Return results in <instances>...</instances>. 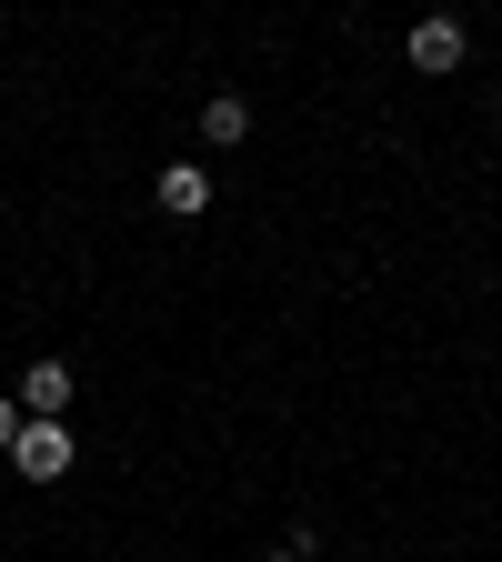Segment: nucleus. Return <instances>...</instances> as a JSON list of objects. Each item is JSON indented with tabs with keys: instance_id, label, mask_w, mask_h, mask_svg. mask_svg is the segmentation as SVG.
Here are the masks:
<instances>
[{
	"instance_id": "20e7f679",
	"label": "nucleus",
	"mask_w": 502,
	"mask_h": 562,
	"mask_svg": "<svg viewBox=\"0 0 502 562\" xmlns=\"http://www.w3.org/2000/svg\"><path fill=\"white\" fill-rule=\"evenodd\" d=\"M152 191H161L171 222H201V211H211V171H201V161H161V181H152Z\"/></svg>"
},
{
	"instance_id": "423d86ee",
	"label": "nucleus",
	"mask_w": 502,
	"mask_h": 562,
	"mask_svg": "<svg viewBox=\"0 0 502 562\" xmlns=\"http://www.w3.org/2000/svg\"><path fill=\"white\" fill-rule=\"evenodd\" d=\"M21 442V402H0V452H11Z\"/></svg>"
},
{
	"instance_id": "0eeeda50",
	"label": "nucleus",
	"mask_w": 502,
	"mask_h": 562,
	"mask_svg": "<svg viewBox=\"0 0 502 562\" xmlns=\"http://www.w3.org/2000/svg\"><path fill=\"white\" fill-rule=\"evenodd\" d=\"M271 562H302V552H271Z\"/></svg>"
},
{
	"instance_id": "f03ea898",
	"label": "nucleus",
	"mask_w": 502,
	"mask_h": 562,
	"mask_svg": "<svg viewBox=\"0 0 502 562\" xmlns=\"http://www.w3.org/2000/svg\"><path fill=\"white\" fill-rule=\"evenodd\" d=\"M11 462H21L31 482H60V472H70V422H31V412H21V442H11Z\"/></svg>"
},
{
	"instance_id": "7ed1b4c3",
	"label": "nucleus",
	"mask_w": 502,
	"mask_h": 562,
	"mask_svg": "<svg viewBox=\"0 0 502 562\" xmlns=\"http://www.w3.org/2000/svg\"><path fill=\"white\" fill-rule=\"evenodd\" d=\"M70 402H81V382H70V362H31V372H21V412H31V422H60Z\"/></svg>"
},
{
	"instance_id": "39448f33",
	"label": "nucleus",
	"mask_w": 502,
	"mask_h": 562,
	"mask_svg": "<svg viewBox=\"0 0 502 562\" xmlns=\"http://www.w3.org/2000/svg\"><path fill=\"white\" fill-rule=\"evenodd\" d=\"M201 140H211V151L252 140V101H242V91H211V101H201Z\"/></svg>"
},
{
	"instance_id": "f257e3e1",
	"label": "nucleus",
	"mask_w": 502,
	"mask_h": 562,
	"mask_svg": "<svg viewBox=\"0 0 502 562\" xmlns=\"http://www.w3.org/2000/svg\"><path fill=\"white\" fill-rule=\"evenodd\" d=\"M402 60L422 70V81H453V70H462V21H453V11H422V21L402 31Z\"/></svg>"
}]
</instances>
